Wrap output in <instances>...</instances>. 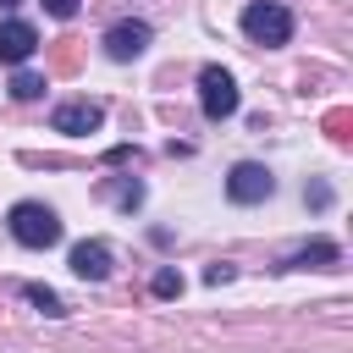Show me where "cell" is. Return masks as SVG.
<instances>
[{"label": "cell", "mask_w": 353, "mask_h": 353, "mask_svg": "<svg viewBox=\"0 0 353 353\" xmlns=\"http://www.w3.org/2000/svg\"><path fill=\"white\" fill-rule=\"evenodd\" d=\"M11 237L22 243V248H50V243H61V215L50 210V204H39V199H22V204H11Z\"/></svg>", "instance_id": "obj_1"}, {"label": "cell", "mask_w": 353, "mask_h": 353, "mask_svg": "<svg viewBox=\"0 0 353 353\" xmlns=\"http://www.w3.org/2000/svg\"><path fill=\"white\" fill-rule=\"evenodd\" d=\"M243 33H248L254 44H287V39H292V11H287L281 0H254V6L243 11Z\"/></svg>", "instance_id": "obj_2"}, {"label": "cell", "mask_w": 353, "mask_h": 353, "mask_svg": "<svg viewBox=\"0 0 353 353\" xmlns=\"http://www.w3.org/2000/svg\"><path fill=\"white\" fill-rule=\"evenodd\" d=\"M199 105H204L210 121H226V116L237 110V83H232L226 66H204V72H199Z\"/></svg>", "instance_id": "obj_3"}, {"label": "cell", "mask_w": 353, "mask_h": 353, "mask_svg": "<svg viewBox=\"0 0 353 353\" xmlns=\"http://www.w3.org/2000/svg\"><path fill=\"white\" fill-rule=\"evenodd\" d=\"M270 193H276V176H270L265 165H254V160L232 165V176H226V199H232V204H265Z\"/></svg>", "instance_id": "obj_4"}, {"label": "cell", "mask_w": 353, "mask_h": 353, "mask_svg": "<svg viewBox=\"0 0 353 353\" xmlns=\"http://www.w3.org/2000/svg\"><path fill=\"white\" fill-rule=\"evenodd\" d=\"M50 127H55V132H66V138L99 132V127H105V105H94V99H66V105H55Z\"/></svg>", "instance_id": "obj_5"}, {"label": "cell", "mask_w": 353, "mask_h": 353, "mask_svg": "<svg viewBox=\"0 0 353 353\" xmlns=\"http://www.w3.org/2000/svg\"><path fill=\"white\" fill-rule=\"evenodd\" d=\"M149 39H154L149 22H132V17H127V22H116V28L105 33V55H110V61H132V55L149 50Z\"/></svg>", "instance_id": "obj_6"}, {"label": "cell", "mask_w": 353, "mask_h": 353, "mask_svg": "<svg viewBox=\"0 0 353 353\" xmlns=\"http://www.w3.org/2000/svg\"><path fill=\"white\" fill-rule=\"evenodd\" d=\"M33 50H39V28L33 22H0V61L6 66H22Z\"/></svg>", "instance_id": "obj_7"}, {"label": "cell", "mask_w": 353, "mask_h": 353, "mask_svg": "<svg viewBox=\"0 0 353 353\" xmlns=\"http://www.w3.org/2000/svg\"><path fill=\"white\" fill-rule=\"evenodd\" d=\"M66 265H72V276H83V281H105V276H110V248H105L99 237H88V243L72 248Z\"/></svg>", "instance_id": "obj_8"}, {"label": "cell", "mask_w": 353, "mask_h": 353, "mask_svg": "<svg viewBox=\"0 0 353 353\" xmlns=\"http://www.w3.org/2000/svg\"><path fill=\"white\" fill-rule=\"evenodd\" d=\"M336 259H342V248L320 237V243H309V248H298V254H287V265H281V270H331Z\"/></svg>", "instance_id": "obj_9"}, {"label": "cell", "mask_w": 353, "mask_h": 353, "mask_svg": "<svg viewBox=\"0 0 353 353\" xmlns=\"http://www.w3.org/2000/svg\"><path fill=\"white\" fill-rule=\"evenodd\" d=\"M77 66H83V44H77V39H55V50H50V72L72 77Z\"/></svg>", "instance_id": "obj_10"}, {"label": "cell", "mask_w": 353, "mask_h": 353, "mask_svg": "<svg viewBox=\"0 0 353 353\" xmlns=\"http://www.w3.org/2000/svg\"><path fill=\"white\" fill-rule=\"evenodd\" d=\"M325 132H331V143H347L353 138V110L347 105H336V110H325V121H320Z\"/></svg>", "instance_id": "obj_11"}, {"label": "cell", "mask_w": 353, "mask_h": 353, "mask_svg": "<svg viewBox=\"0 0 353 353\" xmlns=\"http://www.w3.org/2000/svg\"><path fill=\"white\" fill-rule=\"evenodd\" d=\"M22 298H28V303H39L44 314H66V303H61L50 287H39V281H28V287H22Z\"/></svg>", "instance_id": "obj_12"}, {"label": "cell", "mask_w": 353, "mask_h": 353, "mask_svg": "<svg viewBox=\"0 0 353 353\" xmlns=\"http://www.w3.org/2000/svg\"><path fill=\"white\" fill-rule=\"evenodd\" d=\"M39 94H44V77L39 72H17L11 77V99H39Z\"/></svg>", "instance_id": "obj_13"}, {"label": "cell", "mask_w": 353, "mask_h": 353, "mask_svg": "<svg viewBox=\"0 0 353 353\" xmlns=\"http://www.w3.org/2000/svg\"><path fill=\"white\" fill-rule=\"evenodd\" d=\"M149 287H154V298H176V292H182V276H176V270H154Z\"/></svg>", "instance_id": "obj_14"}, {"label": "cell", "mask_w": 353, "mask_h": 353, "mask_svg": "<svg viewBox=\"0 0 353 353\" xmlns=\"http://www.w3.org/2000/svg\"><path fill=\"white\" fill-rule=\"evenodd\" d=\"M232 276H237V270H232V265H226V259H221V265H210V270H204V281H210V287H221V281H232Z\"/></svg>", "instance_id": "obj_15"}, {"label": "cell", "mask_w": 353, "mask_h": 353, "mask_svg": "<svg viewBox=\"0 0 353 353\" xmlns=\"http://www.w3.org/2000/svg\"><path fill=\"white\" fill-rule=\"evenodd\" d=\"M44 11H50V17H61V22H66V17H77V0H44Z\"/></svg>", "instance_id": "obj_16"}, {"label": "cell", "mask_w": 353, "mask_h": 353, "mask_svg": "<svg viewBox=\"0 0 353 353\" xmlns=\"http://www.w3.org/2000/svg\"><path fill=\"white\" fill-rule=\"evenodd\" d=\"M11 6H17V0H0V11H11Z\"/></svg>", "instance_id": "obj_17"}]
</instances>
